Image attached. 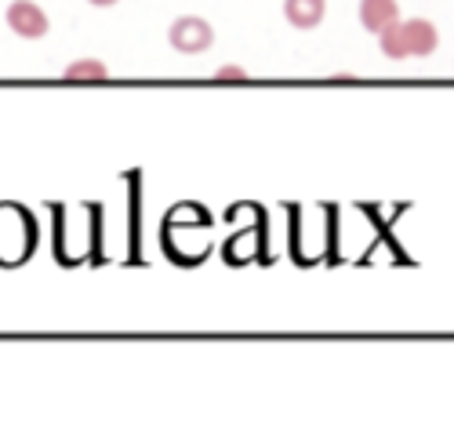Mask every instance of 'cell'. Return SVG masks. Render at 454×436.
Here are the masks:
<instances>
[{"label": "cell", "instance_id": "cell-7", "mask_svg": "<svg viewBox=\"0 0 454 436\" xmlns=\"http://www.w3.org/2000/svg\"><path fill=\"white\" fill-rule=\"evenodd\" d=\"M378 44H382V55L393 58V62L411 58V51H407V36H403V19L393 22V26H386L382 33H378Z\"/></svg>", "mask_w": 454, "mask_h": 436}, {"label": "cell", "instance_id": "cell-2", "mask_svg": "<svg viewBox=\"0 0 454 436\" xmlns=\"http://www.w3.org/2000/svg\"><path fill=\"white\" fill-rule=\"evenodd\" d=\"M4 22L15 36H22V41H41V36H48V29H51L48 12L36 4V0H12L8 12H4Z\"/></svg>", "mask_w": 454, "mask_h": 436}, {"label": "cell", "instance_id": "cell-5", "mask_svg": "<svg viewBox=\"0 0 454 436\" xmlns=\"http://www.w3.org/2000/svg\"><path fill=\"white\" fill-rule=\"evenodd\" d=\"M327 15V0H284V19L294 29H317Z\"/></svg>", "mask_w": 454, "mask_h": 436}, {"label": "cell", "instance_id": "cell-6", "mask_svg": "<svg viewBox=\"0 0 454 436\" xmlns=\"http://www.w3.org/2000/svg\"><path fill=\"white\" fill-rule=\"evenodd\" d=\"M62 81L69 84H106L109 81V66L102 58H77L62 69Z\"/></svg>", "mask_w": 454, "mask_h": 436}, {"label": "cell", "instance_id": "cell-4", "mask_svg": "<svg viewBox=\"0 0 454 436\" xmlns=\"http://www.w3.org/2000/svg\"><path fill=\"white\" fill-rule=\"evenodd\" d=\"M393 22H400V4H396V0H360V26L367 33L378 36Z\"/></svg>", "mask_w": 454, "mask_h": 436}, {"label": "cell", "instance_id": "cell-8", "mask_svg": "<svg viewBox=\"0 0 454 436\" xmlns=\"http://www.w3.org/2000/svg\"><path fill=\"white\" fill-rule=\"evenodd\" d=\"M247 69L244 66H218L215 69V84H247Z\"/></svg>", "mask_w": 454, "mask_h": 436}, {"label": "cell", "instance_id": "cell-9", "mask_svg": "<svg viewBox=\"0 0 454 436\" xmlns=\"http://www.w3.org/2000/svg\"><path fill=\"white\" fill-rule=\"evenodd\" d=\"M91 8H113V4H121V0H88Z\"/></svg>", "mask_w": 454, "mask_h": 436}, {"label": "cell", "instance_id": "cell-1", "mask_svg": "<svg viewBox=\"0 0 454 436\" xmlns=\"http://www.w3.org/2000/svg\"><path fill=\"white\" fill-rule=\"evenodd\" d=\"M168 44L178 55H204L215 44V26L200 15H178L168 29Z\"/></svg>", "mask_w": 454, "mask_h": 436}, {"label": "cell", "instance_id": "cell-3", "mask_svg": "<svg viewBox=\"0 0 454 436\" xmlns=\"http://www.w3.org/2000/svg\"><path fill=\"white\" fill-rule=\"evenodd\" d=\"M403 36L411 58H429L440 48V29L429 19H403Z\"/></svg>", "mask_w": 454, "mask_h": 436}]
</instances>
